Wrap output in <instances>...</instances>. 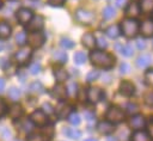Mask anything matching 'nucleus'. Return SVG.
<instances>
[{"label":"nucleus","mask_w":153,"mask_h":141,"mask_svg":"<svg viewBox=\"0 0 153 141\" xmlns=\"http://www.w3.org/2000/svg\"><path fill=\"white\" fill-rule=\"evenodd\" d=\"M90 60L93 66L98 68H104V69H110L115 65V57L111 54L102 50L92 51L90 55Z\"/></svg>","instance_id":"nucleus-1"},{"label":"nucleus","mask_w":153,"mask_h":141,"mask_svg":"<svg viewBox=\"0 0 153 141\" xmlns=\"http://www.w3.org/2000/svg\"><path fill=\"white\" fill-rule=\"evenodd\" d=\"M139 29H140V25L135 18H126L122 20L120 30L127 38H134L137 35Z\"/></svg>","instance_id":"nucleus-2"},{"label":"nucleus","mask_w":153,"mask_h":141,"mask_svg":"<svg viewBox=\"0 0 153 141\" xmlns=\"http://www.w3.org/2000/svg\"><path fill=\"white\" fill-rule=\"evenodd\" d=\"M26 41L31 48H39L45 41V36L41 31H32L26 36Z\"/></svg>","instance_id":"nucleus-3"},{"label":"nucleus","mask_w":153,"mask_h":141,"mask_svg":"<svg viewBox=\"0 0 153 141\" xmlns=\"http://www.w3.org/2000/svg\"><path fill=\"white\" fill-rule=\"evenodd\" d=\"M105 117L111 123H120L124 119V112L118 106H110L106 111Z\"/></svg>","instance_id":"nucleus-4"},{"label":"nucleus","mask_w":153,"mask_h":141,"mask_svg":"<svg viewBox=\"0 0 153 141\" xmlns=\"http://www.w3.org/2000/svg\"><path fill=\"white\" fill-rule=\"evenodd\" d=\"M75 19L81 24H91L94 20V13L86 8H79L75 12Z\"/></svg>","instance_id":"nucleus-5"},{"label":"nucleus","mask_w":153,"mask_h":141,"mask_svg":"<svg viewBox=\"0 0 153 141\" xmlns=\"http://www.w3.org/2000/svg\"><path fill=\"white\" fill-rule=\"evenodd\" d=\"M33 17V13L30 8H26V7H22L17 11V19L20 24H27Z\"/></svg>","instance_id":"nucleus-6"},{"label":"nucleus","mask_w":153,"mask_h":141,"mask_svg":"<svg viewBox=\"0 0 153 141\" xmlns=\"http://www.w3.org/2000/svg\"><path fill=\"white\" fill-rule=\"evenodd\" d=\"M86 97H87V99H88L90 103L96 104V103H98L103 98V91L99 87H90L87 90Z\"/></svg>","instance_id":"nucleus-7"},{"label":"nucleus","mask_w":153,"mask_h":141,"mask_svg":"<svg viewBox=\"0 0 153 141\" xmlns=\"http://www.w3.org/2000/svg\"><path fill=\"white\" fill-rule=\"evenodd\" d=\"M44 26V19L42 16H36L32 17V19L27 23V30L30 32L32 31H41Z\"/></svg>","instance_id":"nucleus-8"},{"label":"nucleus","mask_w":153,"mask_h":141,"mask_svg":"<svg viewBox=\"0 0 153 141\" xmlns=\"http://www.w3.org/2000/svg\"><path fill=\"white\" fill-rule=\"evenodd\" d=\"M31 55H32V51L30 49H27V48H24V49H20V50H18L16 53L14 60H16V62L18 65H24L30 60Z\"/></svg>","instance_id":"nucleus-9"},{"label":"nucleus","mask_w":153,"mask_h":141,"mask_svg":"<svg viewBox=\"0 0 153 141\" xmlns=\"http://www.w3.org/2000/svg\"><path fill=\"white\" fill-rule=\"evenodd\" d=\"M47 115L42 110H35L30 116V121L36 125H44L47 123Z\"/></svg>","instance_id":"nucleus-10"},{"label":"nucleus","mask_w":153,"mask_h":141,"mask_svg":"<svg viewBox=\"0 0 153 141\" xmlns=\"http://www.w3.org/2000/svg\"><path fill=\"white\" fill-rule=\"evenodd\" d=\"M120 92L121 94L126 96V97H131L134 93H135V86L130 82V81H121L120 84Z\"/></svg>","instance_id":"nucleus-11"},{"label":"nucleus","mask_w":153,"mask_h":141,"mask_svg":"<svg viewBox=\"0 0 153 141\" xmlns=\"http://www.w3.org/2000/svg\"><path fill=\"white\" fill-rule=\"evenodd\" d=\"M145 124H146V121H145L142 115H134L129 119V127L135 129V130L142 129L145 127Z\"/></svg>","instance_id":"nucleus-12"},{"label":"nucleus","mask_w":153,"mask_h":141,"mask_svg":"<svg viewBox=\"0 0 153 141\" xmlns=\"http://www.w3.org/2000/svg\"><path fill=\"white\" fill-rule=\"evenodd\" d=\"M97 130L102 134V135H109L115 130V127L111 122L109 121H102L97 124Z\"/></svg>","instance_id":"nucleus-13"},{"label":"nucleus","mask_w":153,"mask_h":141,"mask_svg":"<svg viewBox=\"0 0 153 141\" xmlns=\"http://www.w3.org/2000/svg\"><path fill=\"white\" fill-rule=\"evenodd\" d=\"M71 110H72L71 105H68V104L61 102V103H59V105L56 106V110H55V111H56L57 117L61 118V119H63V118L68 117V115L71 114Z\"/></svg>","instance_id":"nucleus-14"},{"label":"nucleus","mask_w":153,"mask_h":141,"mask_svg":"<svg viewBox=\"0 0 153 141\" xmlns=\"http://www.w3.org/2000/svg\"><path fill=\"white\" fill-rule=\"evenodd\" d=\"M140 6L137 2H130L128 4V6L126 7V14L128 16V18H136L140 14Z\"/></svg>","instance_id":"nucleus-15"},{"label":"nucleus","mask_w":153,"mask_h":141,"mask_svg":"<svg viewBox=\"0 0 153 141\" xmlns=\"http://www.w3.org/2000/svg\"><path fill=\"white\" fill-rule=\"evenodd\" d=\"M51 94H53L55 98H57V99L62 100V99H65V98H66V96H67V90H66V87H65L63 85L57 84V85H55V86L53 87Z\"/></svg>","instance_id":"nucleus-16"},{"label":"nucleus","mask_w":153,"mask_h":141,"mask_svg":"<svg viewBox=\"0 0 153 141\" xmlns=\"http://www.w3.org/2000/svg\"><path fill=\"white\" fill-rule=\"evenodd\" d=\"M145 37H152L153 36V22L152 20H146L142 23V25L139 29Z\"/></svg>","instance_id":"nucleus-17"},{"label":"nucleus","mask_w":153,"mask_h":141,"mask_svg":"<svg viewBox=\"0 0 153 141\" xmlns=\"http://www.w3.org/2000/svg\"><path fill=\"white\" fill-rule=\"evenodd\" d=\"M81 42H82L84 47H86L87 49H93L96 45V37L92 33H85L81 37Z\"/></svg>","instance_id":"nucleus-18"},{"label":"nucleus","mask_w":153,"mask_h":141,"mask_svg":"<svg viewBox=\"0 0 153 141\" xmlns=\"http://www.w3.org/2000/svg\"><path fill=\"white\" fill-rule=\"evenodd\" d=\"M131 141H151V137L148 135V133L139 129V130H135L133 134H131Z\"/></svg>","instance_id":"nucleus-19"},{"label":"nucleus","mask_w":153,"mask_h":141,"mask_svg":"<svg viewBox=\"0 0 153 141\" xmlns=\"http://www.w3.org/2000/svg\"><path fill=\"white\" fill-rule=\"evenodd\" d=\"M62 133L65 135H67L69 139H73V140H78L79 137H81V131L79 129H76V128H68V127H66V128H63Z\"/></svg>","instance_id":"nucleus-20"},{"label":"nucleus","mask_w":153,"mask_h":141,"mask_svg":"<svg viewBox=\"0 0 153 141\" xmlns=\"http://www.w3.org/2000/svg\"><path fill=\"white\" fill-rule=\"evenodd\" d=\"M22 114H23V109H22V106H20L19 104H13V105L10 108V110H8V115H10V117L13 118V119L19 118V117L22 116Z\"/></svg>","instance_id":"nucleus-21"},{"label":"nucleus","mask_w":153,"mask_h":141,"mask_svg":"<svg viewBox=\"0 0 153 141\" xmlns=\"http://www.w3.org/2000/svg\"><path fill=\"white\" fill-rule=\"evenodd\" d=\"M121 33V30H120V26L118 25H110L109 27H106L105 30V35L110 38H117Z\"/></svg>","instance_id":"nucleus-22"},{"label":"nucleus","mask_w":153,"mask_h":141,"mask_svg":"<svg viewBox=\"0 0 153 141\" xmlns=\"http://www.w3.org/2000/svg\"><path fill=\"white\" fill-rule=\"evenodd\" d=\"M152 59L149 55H140L137 59H136V66L139 68H146L149 66Z\"/></svg>","instance_id":"nucleus-23"},{"label":"nucleus","mask_w":153,"mask_h":141,"mask_svg":"<svg viewBox=\"0 0 153 141\" xmlns=\"http://www.w3.org/2000/svg\"><path fill=\"white\" fill-rule=\"evenodd\" d=\"M116 48L120 50V53L123 55V56H127V57H129V56H131L133 55V53H134V49H133V45L131 44H126V45H120V44H117L116 45Z\"/></svg>","instance_id":"nucleus-24"},{"label":"nucleus","mask_w":153,"mask_h":141,"mask_svg":"<svg viewBox=\"0 0 153 141\" xmlns=\"http://www.w3.org/2000/svg\"><path fill=\"white\" fill-rule=\"evenodd\" d=\"M140 11L145 13H151L153 11V0H140Z\"/></svg>","instance_id":"nucleus-25"},{"label":"nucleus","mask_w":153,"mask_h":141,"mask_svg":"<svg viewBox=\"0 0 153 141\" xmlns=\"http://www.w3.org/2000/svg\"><path fill=\"white\" fill-rule=\"evenodd\" d=\"M53 59L56 60L57 62L60 63H66L67 60H68V55L66 51H62V50H55L53 53Z\"/></svg>","instance_id":"nucleus-26"},{"label":"nucleus","mask_w":153,"mask_h":141,"mask_svg":"<svg viewBox=\"0 0 153 141\" xmlns=\"http://www.w3.org/2000/svg\"><path fill=\"white\" fill-rule=\"evenodd\" d=\"M54 76L59 82H63V81L67 80L68 74L63 68H55L54 69Z\"/></svg>","instance_id":"nucleus-27"},{"label":"nucleus","mask_w":153,"mask_h":141,"mask_svg":"<svg viewBox=\"0 0 153 141\" xmlns=\"http://www.w3.org/2000/svg\"><path fill=\"white\" fill-rule=\"evenodd\" d=\"M30 92L32 93H36V94H41L44 92V86L41 81H33L31 85H30Z\"/></svg>","instance_id":"nucleus-28"},{"label":"nucleus","mask_w":153,"mask_h":141,"mask_svg":"<svg viewBox=\"0 0 153 141\" xmlns=\"http://www.w3.org/2000/svg\"><path fill=\"white\" fill-rule=\"evenodd\" d=\"M11 26L7 23H0V38H7L11 35Z\"/></svg>","instance_id":"nucleus-29"},{"label":"nucleus","mask_w":153,"mask_h":141,"mask_svg":"<svg viewBox=\"0 0 153 141\" xmlns=\"http://www.w3.org/2000/svg\"><path fill=\"white\" fill-rule=\"evenodd\" d=\"M115 14H116V11H115V8H114L112 6H106V7L103 10V18L106 19V20L114 18Z\"/></svg>","instance_id":"nucleus-30"},{"label":"nucleus","mask_w":153,"mask_h":141,"mask_svg":"<svg viewBox=\"0 0 153 141\" xmlns=\"http://www.w3.org/2000/svg\"><path fill=\"white\" fill-rule=\"evenodd\" d=\"M73 59H74V62H75V63H78V65H82V63L86 62L87 56H86V54L82 53V51H76V53L74 54Z\"/></svg>","instance_id":"nucleus-31"},{"label":"nucleus","mask_w":153,"mask_h":141,"mask_svg":"<svg viewBox=\"0 0 153 141\" xmlns=\"http://www.w3.org/2000/svg\"><path fill=\"white\" fill-rule=\"evenodd\" d=\"M66 90H67V94L76 96L78 94V85H76V82L75 81H69L67 87H66Z\"/></svg>","instance_id":"nucleus-32"},{"label":"nucleus","mask_w":153,"mask_h":141,"mask_svg":"<svg viewBox=\"0 0 153 141\" xmlns=\"http://www.w3.org/2000/svg\"><path fill=\"white\" fill-rule=\"evenodd\" d=\"M143 79H145V84L149 87H153V69H148L145 72V75H143Z\"/></svg>","instance_id":"nucleus-33"},{"label":"nucleus","mask_w":153,"mask_h":141,"mask_svg":"<svg viewBox=\"0 0 153 141\" xmlns=\"http://www.w3.org/2000/svg\"><path fill=\"white\" fill-rule=\"evenodd\" d=\"M68 122H69L71 124H73V125H78V124L81 122V118H80V116H79L78 114L72 112V114L68 115Z\"/></svg>","instance_id":"nucleus-34"},{"label":"nucleus","mask_w":153,"mask_h":141,"mask_svg":"<svg viewBox=\"0 0 153 141\" xmlns=\"http://www.w3.org/2000/svg\"><path fill=\"white\" fill-rule=\"evenodd\" d=\"M8 97L12 99V100H18V98L20 97V91H19V88H17V87H11L10 88V91H8Z\"/></svg>","instance_id":"nucleus-35"},{"label":"nucleus","mask_w":153,"mask_h":141,"mask_svg":"<svg viewBox=\"0 0 153 141\" xmlns=\"http://www.w3.org/2000/svg\"><path fill=\"white\" fill-rule=\"evenodd\" d=\"M60 44H61V47H62V48H65V49H71V48H73V47H74V42H73L72 39L67 38V37H62V38H61Z\"/></svg>","instance_id":"nucleus-36"},{"label":"nucleus","mask_w":153,"mask_h":141,"mask_svg":"<svg viewBox=\"0 0 153 141\" xmlns=\"http://www.w3.org/2000/svg\"><path fill=\"white\" fill-rule=\"evenodd\" d=\"M16 42H17V44H19V45H24L25 42H26V33H25L24 31H20V32L16 36Z\"/></svg>","instance_id":"nucleus-37"},{"label":"nucleus","mask_w":153,"mask_h":141,"mask_svg":"<svg viewBox=\"0 0 153 141\" xmlns=\"http://www.w3.org/2000/svg\"><path fill=\"white\" fill-rule=\"evenodd\" d=\"M98 76H99V72H98V70H91V72L87 73V75H86V80H87L88 82H92V81L97 80Z\"/></svg>","instance_id":"nucleus-38"},{"label":"nucleus","mask_w":153,"mask_h":141,"mask_svg":"<svg viewBox=\"0 0 153 141\" xmlns=\"http://www.w3.org/2000/svg\"><path fill=\"white\" fill-rule=\"evenodd\" d=\"M42 111L48 116V115H50V114H54V108H53V105L50 104V103H43V105H42Z\"/></svg>","instance_id":"nucleus-39"},{"label":"nucleus","mask_w":153,"mask_h":141,"mask_svg":"<svg viewBox=\"0 0 153 141\" xmlns=\"http://www.w3.org/2000/svg\"><path fill=\"white\" fill-rule=\"evenodd\" d=\"M27 141H47V139L42 134H31L27 137Z\"/></svg>","instance_id":"nucleus-40"},{"label":"nucleus","mask_w":153,"mask_h":141,"mask_svg":"<svg viewBox=\"0 0 153 141\" xmlns=\"http://www.w3.org/2000/svg\"><path fill=\"white\" fill-rule=\"evenodd\" d=\"M96 44H97L100 49H104V48H106V47H108V42L104 39V37H103V36H99L98 38H96Z\"/></svg>","instance_id":"nucleus-41"},{"label":"nucleus","mask_w":153,"mask_h":141,"mask_svg":"<svg viewBox=\"0 0 153 141\" xmlns=\"http://www.w3.org/2000/svg\"><path fill=\"white\" fill-rule=\"evenodd\" d=\"M53 133H54V128H53V125H49V127H45V129L43 130V136L48 140V139H50L51 136H53Z\"/></svg>","instance_id":"nucleus-42"},{"label":"nucleus","mask_w":153,"mask_h":141,"mask_svg":"<svg viewBox=\"0 0 153 141\" xmlns=\"http://www.w3.org/2000/svg\"><path fill=\"white\" fill-rule=\"evenodd\" d=\"M29 70H30V73L33 74V75H35V74H38V73L41 72V65H39V63H33V65L30 66V69H29Z\"/></svg>","instance_id":"nucleus-43"},{"label":"nucleus","mask_w":153,"mask_h":141,"mask_svg":"<svg viewBox=\"0 0 153 141\" xmlns=\"http://www.w3.org/2000/svg\"><path fill=\"white\" fill-rule=\"evenodd\" d=\"M145 103L148 106H153V92H148L145 96Z\"/></svg>","instance_id":"nucleus-44"},{"label":"nucleus","mask_w":153,"mask_h":141,"mask_svg":"<svg viewBox=\"0 0 153 141\" xmlns=\"http://www.w3.org/2000/svg\"><path fill=\"white\" fill-rule=\"evenodd\" d=\"M7 111V106H6V103L0 98V118L6 114Z\"/></svg>","instance_id":"nucleus-45"},{"label":"nucleus","mask_w":153,"mask_h":141,"mask_svg":"<svg viewBox=\"0 0 153 141\" xmlns=\"http://www.w3.org/2000/svg\"><path fill=\"white\" fill-rule=\"evenodd\" d=\"M120 70H121V73H122V74H127V73H129L130 67H129V65H128V63L123 62V63H121V66H120Z\"/></svg>","instance_id":"nucleus-46"},{"label":"nucleus","mask_w":153,"mask_h":141,"mask_svg":"<svg viewBox=\"0 0 153 141\" xmlns=\"http://www.w3.org/2000/svg\"><path fill=\"white\" fill-rule=\"evenodd\" d=\"M32 124H33V123H32L31 121H25V122L23 123L24 130H25V131H31V130H32V127H33Z\"/></svg>","instance_id":"nucleus-47"},{"label":"nucleus","mask_w":153,"mask_h":141,"mask_svg":"<svg viewBox=\"0 0 153 141\" xmlns=\"http://www.w3.org/2000/svg\"><path fill=\"white\" fill-rule=\"evenodd\" d=\"M66 0H48V4L50 6H62Z\"/></svg>","instance_id":"nucleus-48"},{"label":"nucleus","mask_w":153,"mask_h":141,"mask_svg":"<svg viewBox=\"0 0 153 141\" xmlns=\"http://www.w3.org/2000/svg\"><path fill=\"white\" fill-rule=\"evenodd\" d=\"M147 130H148V135H149V137L153 139V118L149 119L148 125H147Z\"/></svg>","instance_id":"nucleus-49"},{"label":"nucleus","mask_w":153,"mask_h":141,"mask_svg":"<svg viewBox=\"0 0 153 141\" xmlns=\"http://www.w3.org/2000/svg\"><path fill=\"white\" fill-rule=\"evenodd\" d=\"M136 45H137V48H139L140 50H142V49H145V48H146V43H145V41H143V39H137Z\"/></svg>","instance_id":"nucleus-50"},{"label":"nucleus","mask_w":153,"mask_h":141,"mask_svg":"<svg viewBox=\"0 0 153 141\" xmlns=\"http://www.w3.org/2000/svg\"><path fill=\"white\" fill-rule=\"evenodd\" d=\"M128 111L129 112H136L137 111V106L135 104H129L128 105Z\"/></svg>","instance_id":"nucleus-51"},{"label":"nucleus","mask_w":153,"mask_h":141,"mask_svg":"<svg viewBox=\"0 0 153 141\" xmlns=\"http://www.w3.org/2000/svg\"><path fill=\"white\" fill-rule=\"evenodd\" d=\"M85 118L90 122L92 118H94V115H93L92 112H90V111H86V112H85Z\"/></svg>","instance_id":"nucleus-52"},{"label":"nucleus","mask_w":153,"mask_h":141,"mask_svg":"<svg viewBox=\"0 0 153 141\" xmlns=\"http://www.w3.org/2000/svg\"><path fill=\"white\" fill-rule=\"evenodd\" d=\"M127 2H128V0H116V5L118 7H124Z\"/></svg>","instance_id":"nucleus-53"},{"label":"nucleus","mask_w":153,"mask_h":141,"mask_svg":"<svg viewBox=\"0 0 153 141\" xmlns=\"http://www.w3.org/2000/svg\"><path fill=\"white\" fill-rule=\"evenodd\" d=\"M5 88V80L2 78H0V92H2Z\"/></svg>","instance_id":"nucleus-54"},{"label":"nucleus","mask_w":153,"mask_h":141,"mask_svg":"<svg viewBox=\"0 0 153 141\" xmlns=\"http://www.w3.org/2000/svg\"><path fill=\"white\" fill-rule=\"evenodd\" d=\"M4 48H5V44H4V42H1V41H0V51H2V50H4Z\"/></svg>","instance_id":"nucleus-55"},{"label":"nucleus","mask_w":153,"mask_h":141,"mask_svg":"<svg viewBox=\"0 0 153 141\" xmlns=\"http://www.w3.org/2000/svg\"><path fill=\"white\" fill-rule=\"evenodd\" d=\"M85 141H98V140H96V139H87V140H85Z\"/></svg>","instance_id":"nucleus-56"},{"label":"nucleus","mask_w":153,"mask_h":141,"mask_svg":"<svg viewBox=\"0 0 153 141\" xmlns=\"http://www.w3.org/2000/svg\"><path fill=\"white\" fill-rule=\"evenodd\" d=\"M108 141H115V140H114L112 137H109V139H108Z\"/></svg>","instance_id":"nucleus-57"},{"label":"nucleus","mask_w":153,"mask_h":141,"mask_svg":"<svg viewBox=\"0 0 153 141\" xmlns=\"http://www.w3.org/2000/svg\"><path fill=\"white\" fill-rule=\"evenodd\" d=\"M1 6H2V1L0 0V8H1Z\"/></svg>","instance_id":"nucleus-58"},{"label":"nucleus","mask_w":153,"mask_h":141,"mask_svg":"<svg viewBox=\"0 0 153 141\" xmlns=\"http://www.w3.org/2000/svg\"><path fill=\"white\" fill-rule=\"evenodd\" d=\"M152 18H153V11H152Z\"/></svg>","instance_id":"nucleus-59"}]
</instances>
